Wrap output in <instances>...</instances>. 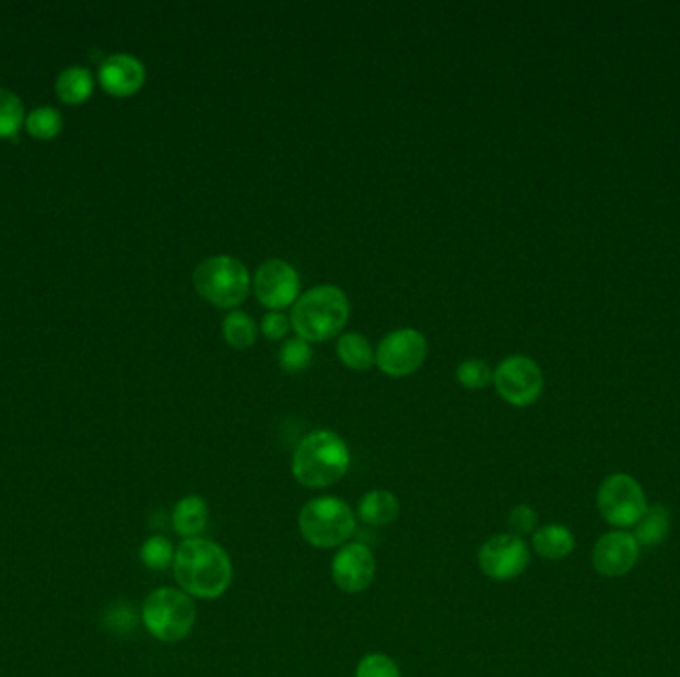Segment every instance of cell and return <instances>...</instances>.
Instances as JSON below:
<instances>
[{"instance_id": "6da1fadb", "label": "cell", "mask_w": 680, "mask_h": 677, "mask_svg": "<svg viewBox=\"0 0 680 677\" xmlns=\"http://www.w3.org/2000/svg\"><path fill=\"white\" fill-rule=\"evenodd\" d=\"M174 574L187 596L218 601L233 582V562L223 546L203 536L187 538L176 548Z\"/></svg>"}, {"instance_id": "7a4b0ae2", "label": "cell", "mask_w": 680, "mask_h": 677, "mask_svg": "<svg viewBox=\"0 0 680 677\" xmlns=\"http://www.w3.org/2000/svg\"><path fill=\"white\" fill-rule=\"evenodd\" d=\"M351 467V451L347 441L329 429L308 433L293 453V477L307 489H329L337 485Z\"/></svg>"}, {"instance_id": "3957f363", "label": "cell", "mask_w": 680, "mask_h": 677, "mask_svg": "<svg viewBox=\"0 0 680 677\" xmlns=\"http://www.w3.org/2000/svg\"><path fill=\"white\" fill-rule=\"evenodd\" d=\"M349 314L351 306L347 295L332 284H320L296 300L291 326L305 342H323L339 334Z\"/></svg>"}, {"instance_id": "277c9868", "label": "cell", "mask_w": 680, "mask_h": 677, "mask_svg": "<svg viewBox=\"0 0 680 677\" xmlns=\"http://www.w3.org/2000/svg\"><path fill=\"white\" fill-rule=\"evenodd\" d=\"M143 626L155 640L176 644L186 640L198 622L194 598L181 589L164 586L145 598L142 606Z\"/></svg>"}, {"instance_id": "5b68a950", "label": "cell", "mask_w": 680, "mask_h": 677, "mask_svg": "<svg viewBox=\"0 0 680 677\" xmlns=\"http://www.w3.org/2000/svg\"><path fill=\"white\" fill-rule=\"evenodd\" d=\"M298 531L315 548H337L354 535L356 514L339 497H317L301 509Z\"/></svg>"}, {"instance_id": "8992f818", "label": "cell", "mask_w": 680, "mask_h": 677, "mask_svg": "<svg viewBox=\"0 0 680 677\" xmlns=\"http://www.w3.org/2000/svg\"><path fill=\"white\" fill-rule=\"evenodd\" d=\"M198 295L218 308H235L249 295L251 278L247 266L235 257H209L194 273Z\"/></svg>"}, {"instance_id": "52a82bcc", "label": "cell", "mask_w": 680, "mask_h": 677, "mask_svg": "<svg viewBox=\"0 0 680 677\" xmlns=\"http://www.w3.org/2000/svg\"><path fill=\"white\" fill-rule=\"evenodd\" d=\"M597 507L605 521L613 526H635L648 509L647 497L638 480L625 473L609 475L597 492Z\"/></svg>"}, {"instance_id": "ba28073f", "label": "cell", "mask_w": 680, "mask_h": 677, "mask_svg": "<svg viewBox=\"0 0 680 677\" xmlns=\"http://www.w3.org/2000/svg\"><path fill=\"white\" fill-rule=\"evenodd\" d=\"M429 356V342L414 328H400L378 344L374 361L390 378H405L422 368Z\"/></svg>"}, {"instance_id": "9c48e42d", "label": "cell", "mask_w": 680, "mask_h": 677, "mask_svg": "<svg viewBox=\"0 0 680 677\" xmlns=\"http://www.w3.org/2000/svg\"><path fill=\"white\" fill-rule=\"evenodd\" d=\"M495 390L507 404L527 407L543 392V371L527 356H509L494 371Z\"/></svg>"}, {"instance_id": "30bf717a", "label": "cell", "mask_w": 680, "mask_h": 677, "mask_svg": "<svg viewBox=\"0 0 680 677\" xmlns=\"http://www.w3.org/2000/svg\"><path fill=\"white\" fill-rule=\"evenodd\" d=\"M478 565L488 579L509 582L529 567V548L519 536L505 533L488 538L478 553Z\"/></svg>"}, {"instance_id": "8fae6325", "label": "cell", "mask_w": 680, "mask_h": 677, "mask_svg": "<svg viewBox=\"0 0 680 677\" xmlns=\"http://www.w3.org/2000/svg\"><path fill=\"white\" fill-rule=\"evenodd\" d=\"M330 577L335 580L337 589L347 594H359L371 589L376 577V558L373 550L361 543L340 546L339 553L330 562Z\"/></svg>"}, {"instance_id": "7c38bea8", "label": "cell", "mask_w": 680, "mask_h": 677, "mask_svg": "<svg viewBox=\"0 0 680 677\" xmlns=\"http://www.w3.org/2000/svg\"><path fill=\"white\" fill-rule=\"evenodd\" d=\"M253 288L259 302L277 312L295 302L301 281L289 262L271 259L257 269L255 278H253Z\"/></svg>"}, {"instance_id": "4fadbf2b", "label": "cell", "mask_w": 680, "mask_h": 677, "mask_svg": "<svg viewBox=\"0 0 680 677\" xmlns=\"http://www.w3.org/2000/svg\"><path fill=\"white\" fill-rule=\"evenodd\" d=\"M638 555L641 546L635 536L623 531H613L597 541L593 548V567L607 579H619L635 568Z\"/></svg>"}, {"instance_id": "5bb4252c", "label": "cell", "mask_w": 680, "mask_h": 677, "mask_svg": "<svg viewBox=\"0 0 680 677\" xmlns=\"http://www.w3.org/2000/svg\"><path fill=\"white\" fill-rule=\"evenodd\" d=\"M99 84L104 90L118 96L126 98L132 96L145 82V68L138 58L130 55H114L106 58L99 66Z\"/></svg>"}, {"instance_id": "9a60e30c", "label": "cell", "mask_w": 680, "mask_h": 677, "mask_svg": "<svg viewBox=\"0 0 680 677\" xmlns=\"http://www.w3.org/2000/svg\"><path fill=\"white\" fill-rule=\"evenodd\" d=\"M209 523V504L199 495H187L177 501L172 513V524L177 535L184 538H198Z\"/></svg>"}, {"instance_id": "2e32d148", "label": "cell", "mask_w": 680, "mask_h": 677, "mask_svg": "<svg viewBox=\"0 0 680 677\" xmlns=\"http://www.w3.org/2000/svg\"><path fill=\"white\" fill-rule=\"evenodd\" d=\"M534 550L546 560H561L570 557L575 548V536L563 524H546L534 533Z\"/></svg>"}, {"instance_id": "e0dca14e", "label": "cell", "mask_w": 680, "mask_h": 677, "mask_svg": "<svg viewBox=\"0 0 680 677\" xmlns=\"http://www.w3.org/2000/svg\"><path fill=\"white\" fill-rule=\"evenodd\" d=\"M400 514V501L395 492L376 489L366 492L359 502V516L364 523L373 526H388L395 523Z\"/></svg>"}, {"instance_id": "ac0fdd59", "label": "cell", "mask_w": 680, "mask_h": 677, "mask_svg": "<svg viewBox=\"0 0 680 677\" xmlns=\"http://www.w3.org/2000/svg\"><path fill=\"white\" fill-rule=\"evenodd\" d=\"M669 509H665L663 504H653L636 521L635 535L633 536H635L638 546H658L669 536Z\"/></svg>"}, {"instance_id": "d6986e66", "label": "cell", "mask_w": 680, "mask_h": 677, "mask_svg": "<svg viewBox=\"0 0 680 677\" xmlns=\"http://www.w3.org/2000/svg\"><path fill=\"white\" fill-rule=\"evenodd\" d=\"M337 356L351 370L364 371L373 366L374 352L363 334L349 332L342 334L337 342Z\"/></svg>"}, {"instance_id": "ffe728a7", "label": "cell", "mask_w": 680, "mask_h": 677, "mask_svg": "<svg viewBox=\"0 0 680 677\" xmlns=\"http://www.w3.org/2000/svg\"><path fill=\"white\" fill-rule=\"evenodd\" d=\"M94 87V80L86 68H68L56 80V92L62 102L67 104H80L89 99Z\"/></svg>"}, {"instance_id": "44dd1931", "label": "cell", "mask_w": 680, "mask_h": 677, "mask_svg": "<svg viewBox=\"0 0 680 677\" xmlns=\"http://www.w3.org/2000/svg\"><path fill=\"white\" fill-rule=\"evenodd\" d=\"M223 339L230 344L231 348H251L255 340H257V324L245 312H239V310L231 312L223 320Z\"/></svg>"}, {"instance_id": "7402d4cb", "label": "cell", "mask_w": 680, "mask_h": 677, "mask_svg": "<svg viewBox=\"0 0 680 677\" xmlns=\"http://www.w3.org/2000/svg\"><path fill=\"white\" fill-rule=\"evenodd\" d=\"M140 558L150 570H165V568L174 565L176 550L165 536L154 535L143 543L142 548H140Z\"/></svg>"}, {"instance_id": "603a6c76", "label": "cell", "mask_w": 680, "mask_h": 677, "mask_svg": "<svg viewBox=\"0 0 680 677\" xmlns=\"http://www.w3.org/2000/svg\"><path fill=\"white\" fill-rule=\"evenodd\" d=\"M24 120L23 104L19 96L0 87V138L14 135Z\"/></svg>"}, {"instance_id": "cb8c5ba5", "label": "cell", "mask_w": 680, "mask_h": 677, "mask_svg": "<svg viewBox=\"0 0 680 677\" xmlns=\"http://www.w3.org/2000/svg\"><path fill=\"white\" fill-rule=\"evenodd\" d=\"M313 360V349L305 340H289L279 352V364L286 373H301L308 368Z\"/></svg>"}, {"instance_id": "d4e9b609", "label": "cell", "mask_w": 680, "mask_h": 677, "mask_svg": "<svg viewBox=\"0 0 680 677\" xmlns=\"http://www.w3.org/2000/svg\"><path fill=\"white\" fill-rule=\"evenodd\" d=\"M456 378L466 390H482L494 382V371L483 360H466L458 366Z\"/></svg>"}, {"instance_id": "484cf974", "label": "cell", "mask_w": 680, "mask_h": 677, "mask_svg": "<svg viewBox=\"0 0 680 677\" xmlns=\"http://www.w3.org/2000/svg\"><path fill=\"white\" fill-rule=\"evenodd\" d=\"M62 128V118L55 108L34 109L26 120V130L38 140H50Z\"/></svg>"}, {"instance_id": "4316f807", "label": "cell", "mask_w": 680, "mask_h": 677, "mask_svg": "<svg viewBox=\"0 0 680 677\" xmlns=\"http://www.w3.org/2000/svg\"><path fill=\"white\" fill-rule=\"evenodd\" d=\"M354 677H402V674L390 655L374 652V654L364 655L359 662Z\"/></svg>"}, {"instance_id": "83f0119b", "label": "cell", "mask_w": 680, "mask_h": 677, "mask_svg": "<svg viewBox=\"0 0 680 677\" xmlns=\"http://www.w3.org/2000/svg\"><path fill=\"white\" fill-rule=\"evenodd\" d=\"M507 526H509V533L519 536V538L536 533V526H538L536 509L529 504H517L516 509H512V513L507 516Z\"/></svg>"}, {"instance_id": "f1b7e54d", "label": "cell", "mask_w": 680, "mask_h": 677, "mask_svg": "<svg viewBox=\"0 0 680 677\" xmlns=\"http://www.w3.org/2000/svg\"><path fill=\"white\" fill-rule=\"evenodd\" d=\"M106 626L112 632H128L132 630L133 623H136V616H133L132 608L126 606V604H114L110 610L106 611Z\"/></svg>"}, {"instance_id": "f546056e", "label": "cell", "mask_w": 680, "mask_h": 677, "mask_svg": "<svg viewBox=\"0 0 680 677\" xmlns=\"http://www.w3.org/2000/svg\"><path fill=\"white\" fill-rule=\"evenodd\" d=\"M289 328H291V320L281 312H269L261 324V330L269 340L285 339Z\"/></svg>"}]
</instances>
